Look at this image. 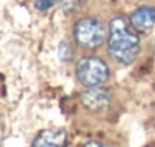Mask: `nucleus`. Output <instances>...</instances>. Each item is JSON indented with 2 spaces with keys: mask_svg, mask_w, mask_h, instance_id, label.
Masks as SVG:
<instances>
[{
  "mask_svg": "<svg viewBox=\"0 0 155 147\" xmlns=\"http://www.w3.org/2000/svg\"><path fill=\"white\" fill-rule=\"evenodd\" d=\"M107 51L119 65L128 66L136 62L140 53V38L130 20H125L124 17H114L110 20Z\"/></svg>",
  "mask_w": 155,
  "mask_h": 147,
  "instance_id": "nucleus-1",
  "label": "nucleus"
},
{
  "mask_svg": "<svg viewBox=\"0 0 155 147\" xmlns=\"http://www.w3.org/2000/svg\"><path fill=\"white\" fill-rule=\"evenodd\" d=\"M75 75L84 87H95L103 86L108 80L110 71L107 63L98 56H84L75 66Z\"/></svg>",
  "mask_w": 155,
  "mask_h": 147,
  "instance_id": "nucleus-2",
  "label": "nucleus"
},
{
  "mask_svg": "<svg viewBox=\"0 0 155 147\" xmlns=\"http://www.w3.org/2000/svg\"><path fill=\"white\" fill-rule=\"evenodd\" d=\"M72 35L75 42L83 48H97L108 36V30L97 18L86 17L74 24Z\"/></svg>",
  "mask_w": 155,
  "mask_h": 147,
  "instance_id": "nucleus-3",
  "label": "nucleus"
},
{
  "mask_svg": "<svg viewBox=\"0 0 155 147\" xmlns=\"http://www.w3.org/2000/svg\"><path fill=\"white\" fill-rule=\"evenodd\" d=\"M111 98H113L111 90L103 86H95V87H87L81 93V104L84 108L91 111H103L108 108Z\"/></svg>",
  "mask_w": 155,
  "mask_h": 147,
  "instance_id": "nucleus-4",
  "label": "nucleus"
},
{
  "mask_svg": "<svg viewBox=\"0 0 155 147\" xmlns=\"http://www.w3.org/2000/svg\"><path fill=\"white\" fill-rule=\"evenodd\" d=\"M68 140V134L65 129L53 128V129H44L41 131L30 147H65Z\"/></svg>",
  "mask_w": 155,
  "mask_h": 147,
  "instance_id": "nucleus-5",
  "label": "nucleus"
},
{
  "mask_svg": "<svg viewBox=\"0 0 155 147\" xmlns=\"http://www.w3.org/2000/svg\"><path fill=\"white\" fill-rule=\"evenodd\" d=\"M130 23L137 32H148L155 26V8L140 6L130 15Z\"/></svg>",
  "mask_w": 155,
  "mask_h": 147,
  "instance_id": "nucleus-6",
  "label": "nucleus"
},
{
  "mask_svg": "<svg viewBox=\"0 0 155 147\" xmlns=\"http://www.w3.org/2000/svg\"><path fill=\"white\" fill-rule=\"evenodd\" d=\"M57 56H59V59H60L62 62H69V60L72 59V56H74L72 45H71L69 42H66V41L60 42V44H59V48H57Z\"/></svg>",
  "mask_w": 155,
  "mask_h": 147,
  "instance_id": "nucleus-7",
  "label": "nucleus"
},
{
  "mask_svg": "<svg viewBox=\"0 0 155 147\" xmlns=\"http://www.w3.org/2000/svg\"><path fill=\"white\" fill-rule=\"evenodd\" d=\"M86 5V0H62V9L66 14H72L80 11Z\"/></svg>",
  "mask_w": 155,
  "mask_h": 147,
  "instance_id": "nucleus-8",
  "label": "nucleus"
},
{
  "mask_svg": "<svg viewBox=\"0 0 155 147\" xmlns=\"http://www.w3.org/2000/svg\"><path fill=\"white\" fill-rule=\"evenodd\" d=\"M57 2H59V0H35V6H36V9H39V11H47V9H50L51 6H54Z\"/></svg>",
  "mask_w": 155,
  "mask_h": 147,
  "instance_id": "nucleus-9",
  "label": "nucleus"
},
{
  "mask_svg": "<svg viewBox=\"0 0 155 147\" xmlns=\"http://www.w3.org/2000/svg\"><path fill=\"white\" fill-rule=\"evenodd\" d=\"M83 147H110V146L103 143V141H100V140H91V141H87Z\"/></svg>",
  "mask_w": 155,
  "mask_h": 147,
  "instance_id": "nucleus-10",
  "label": "nucleus"
}]
</instances>
